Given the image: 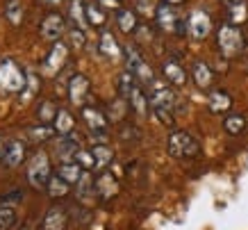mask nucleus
Instances as JSON below:
<instances>
[{"instance_id":"obj_1","label":"nucleus","mask_w":248,"mask_h":230,"mask_svg":"<svg viewBox=\"0 0 248 230\" xmlns=\"http://www.w3.org/2000/svg\"><path fill=\"white\" fill-rule=\"evenodd\" d=\"M148 100H151V112L157 116L159 123L173 126V107H175V94L166 80H153L148 87Z\"/></svg>"},{"instance_id":"obj_2","label":"nucleus","mask_w":248,"mask_h":230,"mask_svg":"<svg viewBox=\"0 0 248 230\" xmlns=\"http://www.w3.org/2000/svg\"><path fill=\"white\" fill-rule=\"evenodd\" d=\"M25 84H28V75L14 60L0 62V94H5V96L21 94Z\"/></svg>"},{"instance_id":"obj_3","label":"nucleus","mask_w":248,"mask_h":230,"mask_svg":"<svg viewBox=\"0 0 248 230\" xmlns=\"http://www.w3.org/2000/svg\"><path fill=\"white\" fill-rule=\"evenodd\" d=\"M166 150L175 160H189V157H196L201 153V144L187 130H173L169 134V141H166Z\"/></svg>"},{"instance_id":"obj_4","label":"nucleus","mask_w":248,"mask_h":230,"mask_svg":"<svg viewBox=\"0 0 248 230\" xmlns=\"http://www.w3.org/2000/svg\"><path fill=\"white\" fill-rule=\"evenodd\" d=\"M123 60H125V71L137 78V82H141L143 87H151L153 80H155V73H153V68L148 66V62L143 60V55L139 52V48L132 44L123 46Z\"/></svg>"},{"instance_id":"obj_5","label":"nucleus","mask_w":248,"mask_h":230,"mask_svg":"<svg viewBox=\"0 0 248 230\" xmlns=\"http://www.w3.org/2000/svg\"><path fill=\"white\" fill-rule=\"evenodd\" d=\"M217 44L218 50L223 57L232 60L237 57L241 50H244V34H241L239 25H232V23H223L217 32Z\"/></svg>"},{"instance_id":"obj_6","label":"nucleus","mask_w":248,"mask_h":230,"mask_svg":"<svg viewBox=\"0 0 248 230\" xmlns=\"http://www.w3.org/2000/svg\"><path fill=\"white\" fill-rule=\"evenodd\" d=\"M82 119L87 123L91 132V139L93 144H107V128H109V116H107L105 112L96 107V105H84L82 107Z\"/></svg>"},{"instance_id":"obj_7","label":"nucleus","mask_w":248,"mask_h":230,"mask_svg":"<svg viewBox=\"0 0 248 230\" xmlns=\"http://www.w3.org/2000/svg\"><path fill=\"white\" fill-rule=\"evenodd\" d=\"M53 178V171H50V160L46 153L39 150L37 155L30 160V166H28V180L34 189H46L48 182Z\"/></svg>"},{"instance_id":"obj_8","label":"nucleus","mask_w":248,"mask_h":230,"mask_svg":"<svg viewBox=\"0 0 248 230\" xmlns=\"http://www.w3.org/2000/svg\"><path fill=\"white\" fill-rule=\"evenodd\" d=\"M187 32L194 41H203L212 32V16L205 9H194L187 18Z\"/></svg>"},{"instance_id":"obj_9","label":"nucleus","mask_w":248,"mask_h":230,"mask_svg":"<svg viewBox=\"0 0 248 230\" xmlns=\"http://www.w3.org/2000/svg\"><path fill=\"white\" fill-rule=\"evenodd\" d=\"M180 16H178V12H175V7L173 5H169V2H159L157 7H155V25H157L162 32H175L178 34V28H180Z\"/></svg>"},{"instance_id":"obj_10","label":"nucleus","mask_w":248,"mask_h":230,"mask_svg":"<svg viewBox=\"0 0 248 230\" xmlns=\"http://www.w3.org/2000/svg\"><path fill=\"white\" fill-rule=\"evenodd\" d=\"M89 91H91V84L87 80V75H82V73L71 75V80H68V100L76 105V107H84L87 105Z\"/></svg>"},{"instance_id":"obj_11","label":"nucleus","mask_w":248,"mask_h":230,"mask_svg":"<svg viewBox=\"0 0 248 230\" xmlns=\"http://www.w3.org/2000/svg\"><path fill=\"white\" fill-rule=\"evenodd\" d=\"M80 150H82V141L76 132L57 137V155H60L62 162H76Z\"/></svg>"},{"instance_id":"obj_12","label":"nucleus","mask_w":248,"mask_h":230,"mask_svg":"<svg viewBox=\"0 0 248 230\" xmlns=\"http://www.w3.org/2000/svg\"><path fill=\"white\" fill-rule=\"evenodd\" d=\"M66 62H68V46L64 44V41H55L53 48H50V52L46 55L44 71H46V73H50V75L60 73Z\"/></svg>"},{"instance_id":"obj_13","label":"nucleus","mask_w":248,"mask_h":230,"mask_svg":"<svg viewBox=\"0 0 248 230\" xmlns=\"http://www.w3.org/2000/svg\"><path fill=\"white\" fill-rule=\"evenodd\" d=\"M64 32H66V18L60 12H50L41 23V37L46 41H60Z\"/></svg>"},{"instance_id":"obj_14","label":"nucleus","mask_w":248,"mask_h":230,"mask_svg":"<svg viewBox=\"0 0 248 230\" xmlns=\"http://www.w3.org/2000/svg\"><path fill=\"white\" fill-rule=\"evenodd\" d=\"M25 157H28V146H25V141L9 139L7 144H5V157H2V164H5L7 169H18V166L25 162Z\"/></svg>"},{"instance_id":"obj_15","label":"nucleus","mask_w":248,"mask_h":230,"mask_svg":"<svg viewBox=\"0 0 248 230\" xmlns=\"http://www.w3.org/2000/svg\"><path fill=\"white\" fill-rule=\"evenodd\" d=\"M119 194V180L112 171H100L96 176V196L100 200H112Z\"/></svg>"},{"instance_id":"obj_16","label":"nucleus","mask_w":248,"mask_h":230,"mask_svg":"<svg viewBox=\"0 0 248 230\" xmlns=\"http://www.w3.org/2000/svg\"><path fill=\"white\" fill-rule=\"evenodd\" d=\"M128 105L130 110L135 112L137 116H141V119H146L148 116V110H151V100H148V94H146V89H143L141 82H137L135 87H132V91L128 94Z\"/></svg>"},{"instance_id":"obj_17","label":"nucleus","mask_w":248,"mask_h":230,"mask_svg":"<svg viewBox=\"0 0 248 230\" xmlns=\"http://www.w3.org/2000/svg\"><path fill=\"white\" fill-rule=\"evenodd\" d=\"M68 226V212L64 205H53V208L46 212L41 228L44 230H66Z\"/></svg>"},{"instance_id":"obj_18","label":"nucleus","mask_w":248,"mask_h":230,"mask_svg":"<svg viewBox=\"0 0 248 230\" xmlns=\"http://www.w3.org/2000/svg\"><path fill=\"white\" fill-rule=\"evenodd\" d=\"M191 78H194L198 89H210L212 84H214V71H212V66L203 60H198L191 64Z\"/></svg>"},{"instance_id":"obj_19","label":"nucleus","mask_w":248,"mask_h":230,"mask_svg":"<svg viewBox=\"0 0 248 230\" xmlns=\"http://www.w3.org/2000/svg\"><path fill=\"white\" fill-rule=\"evenodd\" d=\"M162 75L173 87H182L187 82V71H185V66H182L180 62H175V60H166L162 64Z\"/></svg>"},{"instance_id":"obj_20","label":"nucleus","mask_w":248,"mask_h":230,"mask_svg":"<svg viewBox=\"0 0 248 230\" xmlns=\"http://www.w3.org/2000/svg\"><path fill=\"white\" fill-rule=\"evenodd\" d=\"M91 155H93V169H96V173L105 171L114 162V153L107 144H93L91 146Z\"/></svg>"},{"instance_id":"obj_21","label":"nucleus","mask_w":248,"mask_h":230,"mask_svg":"<svg viewBox=\"0 0 248 230\" xmlns=\"http://www.w3.org/2000/svg\"><path fill=\"white\" fill-rule=\"evenodd\" d=\"M84 12H87V23L93 28H105L107 23V9L98 2V0H89L84 2Z\"/></svg>"},{"instance_id":"obj_22","label":"nucleus","mask_w":248,"mask_h":230,"mask_svg":"<svg viewBox=\"0 0 248 230\" xmlns=\"http://www.w3.org/2000/svg\"><path fill=\"white\" fill-rule=\"evenodd\" d=\"M98 50L103 52L105 57H109V60H116V57H121V55H123V48L119 46L116 37H114L109 30H103L100 41H98Z\"/></svg>"},{"instance_id":"obj_23","label":"nucleus","mask_w":248,"mask_h":230,"mask_svg":"<svg viewBox=\"0 0 248 230\" xmlns=\"http://www.w3.org/2000/svg\"><path fill=\"white\" fill-rule=\"evenodd\" d=\"M207 103H210V110L214 114H226L232 107V96L226 89H214L210 94V98H207Z\"/></svg>"},{"instance_id":"obj_24","label":"nucleus","mask_w":248,"mask_h":230,"mask_svg":"<svg viewBox=\"0 0 248 230\" xmlns=\"http://www.w3.org/2000/svg\"><path fill=\"white\" fill-rule=\"evenodd\" d=\"M116 25H119L121 32L132 34V32H137V28H139L137 14L132 12V9H128V7H119L116 9Z\"/></svg>"},{"instance_id":"obj_25","label":"nucleus","mask_w":248,"mask_h":230,"mask_svg":"<svg viewBox=\"0 0 248 230\" xmlns=\"http://www.w3.org/2000/svg\"><path fill=\"white\" fill-rule=\"evenodd\" d=\"M84 173H87V171L82 169V164L80 162H62L60 171H57V176H62L68 185H78V182L82 180Z\"/></svg>"},{"instance_id":"obj_26","label":"nucleus","mask_w":248,"mask_h":230,"mask_svg":"<svg viewBox=\"0 0 248 230\" xmlns=\"http://www.w3.org/2000/svg\"><path fill=\"white\" fill-rule=\"evenodd\" d=\"M57 112H60V107H57V103H55L53 98H46V100H41L37 107V116H39V123H48V126H53L55 119H57Z\"/></svg>"},{"instance_id":"obj_27","label":"nucleus","mask_w":248,"mask_h":230,"mask_svg":"<svg viewBox=\"0 0 248 230\" xmlns=\"http://www.w3.org/2000/svg\"><path fill=\"white\" fill-rule=\"evenodd\" d=\"M246 21H248L246 0H234L232 5H228V23H232V25H244Z\"/></svg>"},{"instance_id":"obj_28","label":"nucleus","mask_w":248,"mask_h":230,"mask_svg":"<svg viewBox=\"0 0 248 230\" xmlns=\"http://www.w3.org/2000/svg\"><path fill=\"white\" fill-rule=\"evenodd\" d=\"M55 130H57V134H71V132H76V116H71V112L68 110H62L57 112V119H55Z\"/></svg>"},{"instance_id":"obj_29","label":"nucleus","mask_w":248,"mask_h":230,"mask_svg":"<svg viewBox=\"0 0 248 230\" xmlns=\"http://www.w3.org/2000/svg\"><path fill=\"white\" fill-rule=\"evenodd\" d=\"M78 189H76V194H78V198L80 200H89V198H93L96 196V178L91 176V171H87L82 176V180L78 182Z\"/></svg>"},{"instance_id":"obj_30","label":"nucleus","mask_w":248,"mask_h":230,"mask_svg":"<svg viewBox=\"0 0 248 230\" xmlns=\"http://www.w3.org/2000/svg\"><path fill=\"white\" fill-rule=\"evenodd\" d=\"M30 141H34V144H46V141H50L57 134V130H55V126H48V123H39V126L30 128Z\"/></svg>"},{"instance_id":"obj_31","label":"nucleus","mask_w":248,"mask_h":230,"mask_svg":"<svg viewBox=\"0 0 248 230\" xmlns=\"http://www.w3.org/2000/svg\"><path fill=\"white\" fill-rule=\"evenodd\" d=\"M68 16L73 21V28H80L84 30L89 23H87V12H84V0H73L71 2V9H68Z\"/></svg>"},{"instance_id":"obj_32","label":"nucleus","mask_w":248,"mask_h":230,"mask_svg":"<svg viewBox=\"0 0 248 230\" xmlns=\"http://www.w3.org/2000/svg\"><path fill=\"white\" fill-rule=\"evenodd\" d=\"M68 187H71V185H68L62 176H53V178H50V182H48V187H46V192H48V196H50V198H64V196H68V192H71Z\"/></svg>"},{"instance_id":"obj_33","label":"nucleus","mask_w":248,"mask_h":230,"mask_svg":"<svg viewBox=\"0 0 248 230\" xmlns=\"http://www.w3.org/2000/svg\"><path fill=\"white\" fill-rule=\"evenodd\" d=\"M23 2L21 0H7V5H5V18H7L14 28H18L23 23Z\"/></svg>"},{"instance_id":"obj_34","label":"nucleus","mask_w":248,"mask_h":230,"mask_svg":"<svg viewBox=\"0 0 248 230\" xmlns=\"http://www.w3.org/2000/svg\"><path fill=\"white\" fill-rule=\"evenodd\" d=\"M244 128H246V116L244 114H228L223 119V130L228 134H232V137L244 132Z\"/></svg>"},{"instance_id":"obj_35","label":"nucleus","mask_w":248,"mask_h":230,"mask_svg":"<svg viewBox=\"0 0 248 230\" xmlns=\"http://www.w3.org/2000/svg\"><path fill=\"white\" fill-rule=\"evenodd\" d=\"M128 110H130L128 100H125L123 96H119L112 105H109V112H107V116H109L112 121H123V116L128 114Z\"/></svg>"},{"instance_id":"obj_36","label":"nucleus","mask_w":248,"mask_h":230,"mask_svg":"<svg viewBox=\"0 0 248 230\" xmlns=\"http://www.w3.org/2000/svg\"><path fill=\"white\" fill-rule=\"evenodd\" d=\"M16 226V210L7 203H0V230H9Z\"/></svg>"},{"instance_id":"obj_37","label":"nucleus","mask_w":248,"mask_h":230,"mask_svg":"<svg viewBox=\"0 0 248 230\" xmlns=\"http://www.w3.org/2000/svg\"><path fill=\"white\" fill-rule=\"evenodd\" d=\"M119 137L121 141H139L141 139V130L135 126V123H121V130H119Z\"/></svg>"},{"instance_id":"obj_38","label":"nucleus","mask_w":248,"mask_h":230,"mask_svg":"<svg viewBox=\"0 0 248 230\" xmlns=\"http://www.w3.org/2000/svg\"><path fill=\"white\" fill-rule=\"evenodd\" d=\"M23 198H25V192H23V189H18V187H14V189H9L7 194H2V196H0V203H7V205H12V203H21Z\"/></svg>"},{"instance_id":"obj_39","label":"nucleus","mask_w":248,"mask_h":230,"mask_svg":"<svg viewBox=\"0 0 248 230\" xmlns=\"http://www.w3.org/2000/svg\"><path fill=\"white\" fill-rule=\"evenodd\" d=\"M71 41H73L76 48H84V44H87V34H84V30H80V28H71Z\"/></svg>"},{"instance_id":"obj_40","label":"nucleus","mask_w":248,"mask_h":230,"mask_svg":"<svg viewBox=\"0 0 248 230\" xmlns=\"http://www.w3.org/2000/svg\"><path fill=\"white\" fill-rule=\"evenodd\" d=\"M98 2L105 9H119V5H121V0H98Z\"/></svg>"},{"instance_id":"obj_41","label":"nucleus","mask_w":248,"mask_h":230,"mask_svg":"<svg viewBox=\"0 0 248 230\" xmlns=\"http://www.w3.org/2000/svg\"><path fill=\"white\" fill-rule=\"evenodd\" d=\"M5 144H7V141L2 139V134H0V162H2V157H5Z\"/></svg>"},{"instance_id":"obj_42","label":"nucleus","mask_w":248,"mask_h":230,"mask_svg":"<svg viewBox=\"0 0 248 230\" xmlns=\"http://www.w3.org/2000/svg\"><path fill=\"white\" fill-rule=\"evenodd\" d=\"M41 2H44V5H50V7H55V5H60L62 0H41Z\"/></svg>"},{"instance_id":"obj_43","label":"nucleus","mask_w":248,"mask_h":230,"mask_svg":"<svg viewBox=\"0 0 248 230\" xmlns=\"http://www.w3.org/2000/svg\"><path fill=\"white\" fill-rule=\"evenodd\" d=\"M164 2H169V5H173V7H178V5H182L185 0H164Z\"/></svg>"},{"instance_id":"obj_44","label":"nucleus","mask_w":248,"mask_h":230,"mask_svg":"<svg viewBox=\"0 0 248 230\" xmlns=\"http://www.w3.org/2000/svg\"><path fill=\"white\" fill-rule=\"evenodd\" d=\"M223 2H226V5H232V2H234V0H223Z\"/></svg>"}]
</instances>
